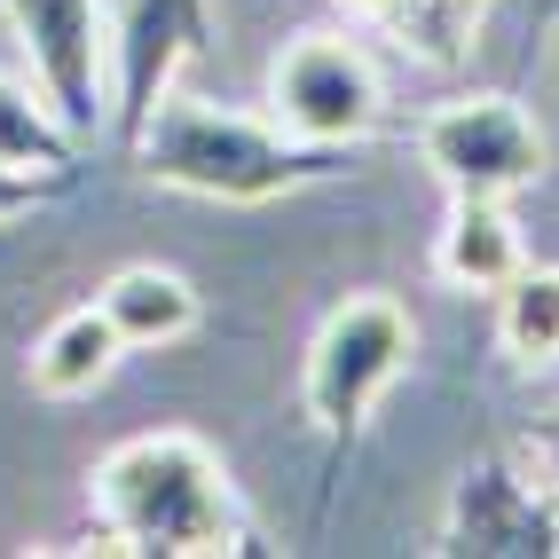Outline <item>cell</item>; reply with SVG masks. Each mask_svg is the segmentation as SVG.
Segmentation results:
<instances>
[{
    "label": "cell",
    "mask_w": 559,
    "mask_h": 559,
    "mask_svg": "<svg viewBox=\"0 0 559 559\" xmlns=\"http://www.w3.org/2000/svg\"><path fill=\"white\" fill-rule=\"evenodd\" d=\"M95 520L110 528V551H166V559H213L245 551L229 473L198 433H134L95 473Z\"/></svg>",
    "instance_id": "cell-1"
},
{
    "label": "cell",
    "mask_w": 559,
    "mask_h": 559,
    "mask_svg": "<svg viewBox=\"0 0 559 559\" xmlns=\"http://www.w3.org/2000/svg\"><path fill=\"white\" fill-rule=\"evenodd\" d=\"M134 134H142V174L151 181L190 190V198H221V205L284 198L316 174V151L292 142L284 127L237 119V110H213V103L174 95V87L134 119Z\"/></svg>",
    "instance_id": "cell-2"
},
{
    "label": "cell",
    "mask_w": 559,
    "mask_h": 559,
    "mask_svg": "<svg viewBox=\"0 0 559 559\" xmlns=\"http://www.w3.org/2000/svg\"><path fill=\"white\" fill-rule=\"evenodd\" d=\"M409 355H418L409 308L386 300V292H355L347 308L323 316L316 347H308V418L323 433H355L379 409V394L409 370Z\"/></svg>",
    "instance_id": "cell-3"
},
{
    "label": "cell",
    "mask_w": 559,
    "mask_h": 559,
    "mask_svg": "<svg viewBox=\"0 0 559 559\" xmlns=\"http://www.w3.org/2000/svg\"><path fill=\"white\" fill-rule=\"evenodd\" d=\"M386 110L379 63L362 56V40L347 32H300L276 71H269V119L308 142V151H340V142H362Z\"/></svg>",
    "instance_id": "cell-4"
},
{
    "label": "cell",
    "mask_w": 559,
    "mask_h": 559,
    "mask_svg": "<svg viewBox=\"0 0 559 559\" xmlns=\"http://www.w3.org/2000/svg\"><path fill=\"white\" fill-rule=\"evenodd\" d=\"M418 158L450 198H512L544 174V127L512 95H457L418 127Z\"/></svg>",
    "instance_id": "cell-5"
},
{
    "label": "cell",
    "mask_w": 559,
    "mask_h": 559,
    "mask_svg": "<svg viewBox=\"0 0 559 559\" xmlns=\"http://www.w3.org/2000/svg\"><path fill=\"white\" fill-rule=\"evenodd\" d=\"M16 24V40L32 48L40 95L63 110V127H95L103 119V32H95V0H0Z\"/></svg>",
    "instance_id": "cell-6"
},
{
    "label": "cell",
    "mask_w": 559,
    "mask_h": 559,
    "mask_svg": "<svg viewBox=\"0 0 559 559\" xmlns=\"http://www.w3.org/2000/svg\"><path fill=\"white\" fill-rule=\"evenodd\" d=\"M450 551H559V520L528 480H512L504 465H480L457 480Z\"/></svg>",
    "instance_id": "cell-7"
},
{
    "label": "cell",
    "mask_w": 559,
    "mask_h": 559,
    "mask_svg": "<svg viewBox=\"0 0 559 559\" xmlns=\"http://www.w3.org/2000/svg\"><path fill=\"white\" fill-rule=\"evenodd\" d=\"M205 32V0H110V40H119V71H127V119H142L174 63L198 48Z\"/></svg>",
    "instance_id": "cell-8"
},
{
    "label": "cell",
    "mask_w": 559,
    "mask_h": 559,
    "mask_svg": "<svg viewBox=\"0 0 559 559\" xmlns=\"http://www.w3.org/2000/svg\"><path fill=\"white\" fill-rule=\"evenodd\" d=\"M433 269L457 292H504L520 269H528V245H520V221L504 213V198H457L450 229L433 245Z\"/></svg>",
    "instance_id": "cell-9"
},
{
    "label": "cell",
    "mask_w": 559,
    "mask_h": 559,
    "mask_svg": "<svg viewBox=\"0 0 559 559\" xmlns=\"http://www.w3.org/2000/svg\"><path fill=\"white\" fill-rule=\"evenodd\" d=\"M95 308L110 316V331H119L127 347H166L198 323V292H190V276L158 269V260H134V269H119L103 284Z\"/></svg>",
    "instance_id": "cell-10"
},
{
    "label": "cell",
    "mask_w": 559,
    "mask_h": 559,
    "mask_svg": "<svg viewBox=\"0 0 559 559\" xmlns=\"http://www.w3.org/2000/svg\"><path fill=\"white\" fill-rule=\"evenodd\" d=\"M127 355V340L110 331L103 308H71L48 323V340L32 347V386H40L48 402H71V394H95L110 379V362Z\"/></svg>",
    "instance_id": "cell-11"
},
{
    "label": "cell",
    "mask_w": 559,
    "mask_h": 559,
    "mask_svg": "<svg viewBox=\"0 0 559 559\" xmlns=\"http://www.w3.org/2000/svg\"><path fill=\"white\" fill-rule=\"evenodd\" d=\"M0 166L9 174H71V127H63V110L32 87V80H9L0 71Z\"/></svg>",
    "instance_id": "cell-12"
},
{
    "label": "cell",
    "mask_w": 559,
    "mask_h": 559,
    "mask_svg": "<svg viewBox=\"0 0 559 559\" xmlns=\"http://www.w3.org/2000/svg\"><path fill=\"white\" fill-rule=\"evenodd\" d=\"M497 340L520 362H559V269H520L497 292Z\"/></svg>",
    "instance_id": "cell-13"
},
{
    "label": "cell",
    "mask_w": 559,
    "mask_h": 559,
    "mask_svg": "<svg viewBox=\"0 0 559 559\" xmlns=\"http://www.w3.org/2000/svg\"><path fill=\"white\" fill-rule=\"evenodd\" d=\"M40 190H48L40 174H9V166H0V221H16V213H32V205H40Z\"/></svg>",
    "instance_id": "cell-14"
}]
</instances>
